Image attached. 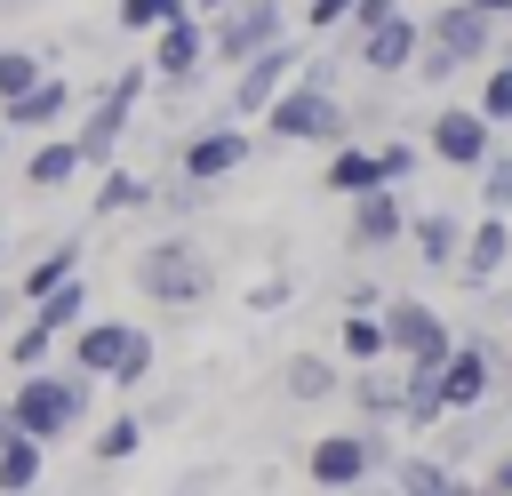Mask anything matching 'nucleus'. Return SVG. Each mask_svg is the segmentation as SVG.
Here are the masks:
<instances>
[{
	"label": "nucleus",
	"mask_w": 512,
	"mask_h": 496,
	"mask_svg": "<svg viewBox=\"0 0 512 496\" xmlns=\"http://www.w3.org/2000/svg\"><path fill=\"white\" fill-rule=\"evenodd\" d=\"M288 304H296V280H288V272H264V280L248 288V312H256V320H272V312H288Z\"/></svg>",
	"instance_id": "nucleus-40"
},
{
	"label": "nucleus",
	"mask_w": 512,
	"mask_h": 496,
	"mask_svg": "<svg viewBox=\"0 0 512 496\" xmlns=\"http://www.w3.org/2000/svg\"><path fill=\"white\" fill-rule=\"evenodd\" d=\"M208 488H216V464H208V472H184V480H176L168 496H208Z\"/></svg>",
	"instance_id": "nucleus-48"
},
{
	"label": "nucleus",
	"mask_w": 512,
	"mask_h": 496,
	"mask_svg": "<svg viewBox=\"0 0 512 496\" xmlns=\"http://www.w3.org/2000/svg\"><path fill=\"white\" fill-rule=\"evenodd\" d=\"M344 400H352V424H392V432H400V400H408V368H400V360H376V368H352V376H344Z\"/></svg>",
	"instance_id": "nucleus-17"
},
{
	"label": "nucleus",
	"mask_w": 512,
	"mask_h": 496,
	"mask_svg": "<svg viewBox=\"0 0 512 496\" xmlns=\"http://www.w3.org/2000/svg\"><path fill=\"white\" fill-rule=\"evenodd\" d=\"M344 376H352V368H344L336 352H288L272 384H280L296 408H320V400H344Z\"/></svg>",
	"instance_id": "nucleus-20"
},
{
	"label": "nucleus",
	"mask_w": 512,
	"mask_h": 496,
	"mask_svg": "<svg viewBox=\"0 0 512 496\" xmlns=\"http://www.w3.org/2000/svg\"><path fill=\"white\" fill-rule=\"evenodd\" d=\"M248 160H256V136H248V120H232V112L200 120V128L176 144V176H192V184H216V192H224V176H240Z\"/></svg>",
	"instance_id": "nucleus-7"
},
{
	"label": "nucleus",
	"mask_w": 512,
	"mask_h": 496,
	"mask_svg": "<svg viewBox=\"0 0 512 496\" xmlns=\"http://www.w3.org/2000/svg\"><path fill=\"white\" fill-rule=\"evenodd\" d=\"M496 56H504V64H512V32H504V48H496Z\"/></svg>",
	"instance_id": "nucleus-53"
},
{
	"label": "nucleus",
	"mask_w": 512,
	"mask_h": 496,
	"mask_svg": "<svg viewBox=\"0 0 512 496\" xmlns=\"http://www.w3.org/2000/svg\"><path fill=\"white\" fill-rule=\"evenodd\" d=\"M392 488H400V496H480V480H464V472L440 464L432 448H408V456L392 464Z\"/></svg>",
	"instance_id": "nucleus-23"
},
{
	"label": "nucleus",
	"mask_w": 512,
	"mask_h": 496,
	"mask_svg": "<svg viewBox=\"0 0 512 496\" xmlns=\"http://www.w3.org/2000/svg\"><path fill=\"white\" fill-rule=\"evenodd\" d=\"M504 320H512V296H504Z\"/></svg>",
	"instance_id": "nucleus-56"
},
{
	"label": "nucleus",
	"mask_w": 512,
	"mask_h": 496,
	"mask_svg": "<svg viewBox=\"0 0 512 496\" xmlns=\"http://www.w3.org/2000/svg\"><path fill=\"white\" fill-rule=\"evenodd\" d=\"M472 104H480V112H488L496 128H512V64H504V56H496V64L480 72V96H472Z\"/></svg>",
	"instance_id": "nucleus-38"
},
{
	"label": "nucleus",
	"mask_w": 512,
	"mask_h": 496,
	"mask_svg": "<svg viewBox=\"0 0 512 496\" xmlns=\"http://www.w3.org/2000/svg\"><path fill=\"white\" fill-rule=\"evenodd\" d=\"M272 40H288V0H232L208 16V48L224 72H240L248 56H264Z\"/></svg>",
	"instance_id": "nucleus-9"
},
{
	"label": "nucleus",
	"mask_w": 512,
	"mask_h": 496,
	"mask_svg": "<svg viewBox=\"0 0 512 496\" xmlns=\"http://www.w3.org/2000/svg\"><path fill=\"white\" fill-rule=\"evenodd\" d=\"M80 256H88V240L80 232H64V240H48L24 272H16V288H24V304H40V296H56L64 280H80Z\"/></svg>",
	"instance_id": "nucleus-22"
},
{
	"label": "nucleus",
	"mask_w": 512,
	"mask_h": 496,
	"mask_svg": "<svg viewBox=\"0 0 512 496\" xmlns=\"http://www.w3.org/2000/svg\"><path fill=\"white\" fill-rule=\"evenodd\" d=\"M312 496H352V488H312Z\"/></svg>",
	"instance_id": "nucleus-52"
},
{
	"label": "nucleus",
	"mask_w": 512,
	"mask_h": 496,
	"mask_svg": "<svg viewBox=\"0 0 512 496\" xmlns=\"http://www.w3.org/2000/svg\"><path fill=\"white\" fill-rule=\"evenodd\" d=\"M416 56H424V16H416V8H400L392 24H376L368 40H352V64H360L368 80H408Z\"/></svg>",
	"instance_id": "nucleus-16"
},
{
	"label": "nucleus",
	"mask_w": 512,
	"mask_h": 496,
	"mask_svg": "<svg viewBox=\"0 0 512 496\" xmlns=\"http://www.w3.org/2000/svg\"><path fill=\"white\" fill-rule=\"evenodd\" d=\"M56 344H64V336H48V328L24 312V320L8 328V368H16V376H32V368H56Z\"/></svg>",
	"instance_id": "nucleus-33"
},
{
	"label": "nucleus",
	"mask_w": 512,
	"mask_h": 496,
	"mask_svg": "<svg viewBox=\"0 0 512 496\" xmlns=\"http://www.w3.org/2000/svg\"><path fill=\"white\" fill-rule=\"evenodd\" d=\"M400 448H392V424H336L304 448V480L312 488H368L376 472H392Z\"/></svg>",
	"instance_id": "nucleus-4"
},
{
	"label": "nucleus",
	"mask_w": 512,
	"mask_h": 496,
	"mask_svg": "<svg viewBox=\"0 0 512 496\" xmlns=\"http://www.w3.org/2000/svg\"><path fill=\"white\" fill-rule=\"evenodd\" d=\"M424 152H432L440 168H456V176H480V168L496 160V120H488L480 104H440V112L424 120Z\"/></svg>",
	"instance_id": "nucleus-11"
},
{
	"label": "nucleus",
	"mask_w": 512,
	"mask_h": 496,
	"mask_svg": "<svg viewBox=\"0 0 512 496\" xmlns=\"http://www.w3.org/2000/svg\"><path fill=\"white\" fill-rule=\"evenodd\" d=\"M504 376H512V352H504L496 336H464L456 360L440 368L448 416H464V408H504Z\"/></svg>",
	"instance_id": "nucleus-8"
},
{
	"label": "nucleus",
	"mask_w": 512,
	"mask_h": 496,
	"mask_svg": "<svg viewBox=\"0 0 512 496\" xmlns=\"http://www.w3.org/2000/svg\"><path fill=\"white\" fill-rule=\"evenodd\" d=\"M136 296H152L160 312H192V304H208L216 296V256L192 240V232H160V240H144L136 248Z\"/></svg>",
	"instance_id": "nucleus-1"
},
{
	"label": "nucleus",
	"mask_w": 512,
	"mask_h": 496,
	"mask_svg": "<svg viewBox=\"0 0 512 496\" xmlns=\"http://www.w3.org/2000/svg\"><path fill=\"white\" fill-rule=\"evenodd\" d=\"M208 200H216V184H192V176H160V192H152V208L176 216V224H192Z\"/></svg>",
	"instance_id": "nucleus-36"
},
{
	"label": "nucleus",
	"mask_w": 512,
	"mask_h": 496,
	"mask_svg": "<svg viewBox=\"0 0 512 496\" xmlns=\"http://www.w3.org/2000/svg\"><path fill=\"white\" fill-rule=\"evenodd\" d=\"M176 16H192V0H112V24L120 32H160V24H176Z\"/></svg>",
	"instance_id": "nucleus-35"
},
{
	"label": "nucleus",
	"mask_w": 512,
	"mask_h": 496,
	"mask_svg": "<svg viewBox=\"0 0 512 496\" xmlns=\"http://www.w3.org/2000/svg\"><path fill=\"white\" fill-rule=\"evenodd\" d=\"M424 40H432L440 56H456L464 72H488V64H496V48H504V24H496V16H480L472 0H448V8H432V16H424Z\"/></svg>",
	"instance_id": "nucleus-12"
},
{
	"label": "nucleus",
	"mask_w": 512,
	"mask_h": 496,
	"mask_svg": "<svg viewBox=\"0 0 512 496\" xmlns=\"http://www.w3.org/2000/svg\"><path fill=\"white\" fill-rule=\"evenodd\" d=\"M144 88H152V64H120L112 80H96V88H88V104H80V120H72V144H80V160H88L96 176L120 160V144H128V120H136Z\"/></svg>",
	"instance_id": "nucleus-3"
},
{
	"label": "nucleus",
	"mask_w": 512,
	"mask_h": 496,
	"mask_svg": "<svg viewBox=\"0 0 512 496\" xmlns=\"http://www.w3.org/2000/svg\"><path fill=\"white\" fill-rule=\"evenodd\" d=\"M264 136H272V144H320V152H336V144H352V104H344L336 88L296 80V88L264 112Z\"/></svg>",
	"instance_id": "nucleus-5"
},
{
	"label": "nucleus",
	"mask_w": 512,
	"mask_h": 496,
	"mask_svg": "<svg viewBox=\"0 0 512 496\" xmlns=\"http://www.w3.org/2000/svg\"><path fill=\"white\" fill-rule=\"evenodd\" d=\"M488 432H496V416H488V408H464V416H448V424L432 432V456L464 472V464H480V456H496V448H488Z\"/></svg>",
	"instance_id": "nucleus-27"
},
{
	"label": "nucleus",
	"mask_w": 512,
	"mask_h": 496,
	"mask_svg": "<svg viewBox=\"0 0 512 496\" xmlns=\"http://www.w3.org/2000/svg\"><path fill=\"white\" fill-rule=\"evenodd\" d=\"M480 16H496V24H512V0H472Z\"/></svg>",
	"instance_id": "nucleus-49"
},
{
	"label": "nucleus",
	"mask_w": 512,
	"mask_h": 496,
	"mask_svg": "<svg viewBox=\"0 0 512 496\" xmlns=\"http://www.w3.org/2000/svg\"><path fill=\"white\" fill-rule=\"evenodd\" d=\"M320 184H328L336 200H360V192H376V184H384V160H376V144H360V136H352V144H336V152H328V168H320Z\"/></svg>",
	"instance_id": "nucleus-25"
},
{
	"label": "nucleus",
	"mask_w": 512,
	"mask_h": 496,
	"mask_svg": "<svg viewBox=\"0 0 512 496\" xmlns=\"http://www.w3.org/2000/svg\"><path fill=\"white\" fill-rule=\"evenodd\" d=\"M416 80H424V88H448V80H464V64H456V56H440V48L424 40V56H416Z\"/></svg>",
	"instance_id": "nucleus-44"
},
{
	"label": "nucleus",
	"mask_w": 512,
	"mask_h": 496,
	"mask_svg": "<svg viewBox=\"0 0 512 496\" xmlns=\"http://www.w3.org/2000/svg\"><path fill=\"white\" fill-rule=\"evenodd\" d=\"M480 496H512V448H496V456L480 464Z\"/></svg>",
	"instance_id": "nucleus-46"
},
{
	"label": "nucleus",
	"mask_w": 512,
	"mask_h": 496,
	"mask_svg": "<svg viewBox=\"0 0 512 496\" xmlns=\"http://www.w3.org/2000/svg\"><path fill=\"white\" fill-rule=\"evenodd\" d=\"M8 408H16V432H32L40 448H56V440H72V432L88 424L96 376H80L72 360H64V368H32V376H16Z\"/></svg>",
	"instance_id": "nucleus-2"
},
{
	"label": "nucleus",
	"mask_w": 512,
	"mask_h": 496,
	"mask_svg": "<svg viewBox=\"0 0 512 496\" xmlns=\"http://www.w3.org/2000/svg\"><path fill=\"white\" fill-rule=\"evenodd\" d=\"M384 328H392V360L400 368H424V376H440L456 360V344H464V328L440 304H424V296H392L384 304Z\"/></svg>",
	"instance_id": "nucleus-6"
},
{
	"label": "nucleus",
	"mask_w": 512,
	"mask_h": 496,
	"mask_svg": "<svg viewBox=\"0 0 512 496\" xmlns=\"http://www.w3.org/2000/svg\"><path fill=\"white\" fill-rule=\"evenodd\" d=\"M24 312H32V304H24V288H16V280H0V328H16Z\"/></svg>",
	"instance_id": "nucleus-47"
},
{
	"label": "nucleus",
	"mask_w": 512,
	"mask_h": 496,
	"mask_svg": "<svg viewBox=\"0 0 512 496\" xmlns=\"http://www.w3.org/2000/svg\"><path fill=\"white\" fill-rule=\"evenodd\" d=\"M144 64H152V80H160V88H200V72L216 64V48H208V16L192 8V16L160 24V32H152V56H144Z\"/></svg>",
	"instance_id": "nucleus-13"
},
{
	"label": "nucleus",
	"mask_w": 512,
	"mask_h": 496,
	"mask_svg": "<svg viewBox=\"0 0 512 496\" xmlns=\"http://www.w3.org/2000/svg\"><path fill=\"white\" fill-rule=\"evenodd\" d=\"M464 232H472V216H456V208H416V224H408V248H416V264H432V272H456V256H464Z\"/></svg>",
	"instance_id": "nucleus-21"
},
{
	"label": "nucleus",
	"mask_w": 512,
	"mask_h": 496,
	"mask_svg": "<svg viewBox=\"0 0 512 496\" xmlns=\"http://www.w3.org/2000/svg\"><path fill=\"white\" fill-rule=\"evenodd\" d=\"M504 416H512V376H504Z\"/></svg>",
	"instance_id": "nucleus-54"
},
{
	"label": "nucleus",
	"mask_w": 512,
	"mask_h": 496,
	"mask_svg": "<svg viewBox=\"0 0 512 496\" xmlns=\"http://www.w3.org/2000/svg\"><path fill=\"white\" fill-rule=\"evenodd\" d=\"M352 216H344V248L352 256H384V248H400L408 240V224H416V208L400 200V184H376V192H360V200H344Z\"/></svg>",
	"instance_id": "nucleus-14"
},
{
	"label": "nucleus",
	"mask_w": 512,
	"mask_h": 496,
	"mask_svg": "<svg viewBox=\"0 0 512 496\" xmlns=\"http://www.w3.org/2000/svg\"><path fill=\"white\" fill-rule=\"evenodd\" d=\"M336 304H344V312H384L392 296H384L376 280H344V288H336Z\"/></svg>",
	"instance_id": "nucleus-45"
},
{
	"label": "nucleus",
	"mask_w": 512,
	"mask_h": 496,
	"mask_svg": "<svg viewBox=\"0 0 512 496\" xmlns=\"http://www.w3.org/2000/svg\"><path fill=\"white\" fill-rule=\"evenodd\" d=\"M184 408H192V392H184V384H168V392H152V400H144V408H136V416H144V424H152V432H160V424H176V416H184Z\"/></svg>",
	"instance_id": "nucleus-42"
},
{
	"label": "nucleus",
	"mask_w": 512,
	"mask_h": 496,
	"mask_svg": "<svg viewBox=\"0 0 512 496\" xmlns=\"http://www.w3.org/2000/svg\"><path fill=\"white\" fill-rule=\"evenodd\" d=\"M0 160H8V128H0Z\"/></svg>",
	"instance_id": "nucleus-55"
},
{
	"label": "nucleus",
	"mask_w": 512,
	"mask_h": 496,
	"mask_svg": "<svg viewBox=\"0 0 512 496\" xmlns=\"http://www.w3.org/2000/svg\"><path fill=\"white\" fill-rule=\"evenodd\" d=\"M152 192H160V176H136V168H104L96 176V224H112V216H136V208H152Z\"/></svg>",
	"instance_id": "nucleus-28"
},
{
	"label": "nucleus",
	"mask_w": 512,
	"mask_h": 496,
	"mask_svg": "<svg viewBox=\"0 0 512 496\" xmlns=\"http://www.w3.org/2000/svg\"><path fill=\"white\" fill-rule=\"evenodd\" d=\"M304 56H312L304 40H272L264 56H248V64L232 72V96H224V112H232V120H264V112H272V104L296 88Z\"/></svg>",
	"instance_id": "nucleus-10"
},
{
	"label": "nucleus",
	"mask_w": 512,
	"mask_h": 496,
	"mask_svg": "<svg viewBox=\"0 0 512 496\" xmlns=\"http://www.w3.org/2000/svg\"><path fill=\"white\" fill-rule=\"evenodd\" d=\"M376 160H384V184H408V176H416V160H432V152H424L416 136H384V144H376Z\"/></svg>",
	"instance_id": "nucleus-39"
},
{
	"label": "nucleus",
	"mask_w": 512,
	"mask_h": 496,
	"mask_svg": "<svg viewBox=\"0 0 512 496\" xmlns=\"http://www.w3.org/2000/svg\"><path fill=\"white\" fill-rule=\"evenodd\" d=\"M472 184H480V216H512V152H504V144H496V160H488Z\"/></svg>",
	"instance_id": "nucleus-37"
},
{
	"label": "nucleus",
	"mask_w": 512,
	"mask_h": 496,
	"mask_svg": "<svg viewBox=\"0 0 512 496\" xmlns=\"http://www.w3.org/2000/svg\"><path fill=\"white\" fill-rule=\"evenodd\" d=\"M496 272H512V216H472L464 256H456V280L480 296V288H496Z\"/></svg>",
	"instance_id": "nucleus-19"
},
{
	"label": "nucleus",
	"mask_w": 512,
	"mask_h": 496,
	"mask_svg": "<svg viewBox=\"0 0 512 496\" xmlns=\"http://www.w3.org/2000/svg\"><path fill=\"white\" fill-rule=\"evenodd\" d=\"M40 480H48V448L32 432L0 440V496H40Z\"/></svg>",
	"instance_id": "nucleus-30"
},
{
	"label": "nucleus",
	"mask_w": 512,
	"mask_h": 496,
	"mask_svg": "<svg viewBox=\"0 0 512 496\" xmlns=\"http://www.w3.org/2000/svg\"><path fill=\"white\" fill-rule=\"evenodd\" d=\"M352 496H400V488H376V480H368V488H352Z\"/></svg>",
	"instance_id": "nucleus-51"
},
{
	"label": "nucleus",
	"mask_w": 512,
	"mask_h": 496,
	"mask_svg": "<svg viewBox=\"0 0 512 496\" xmlns=\"http://www.w3.org/2000/svg\"><path fill=\"white\" fill-rule=\"evenodd\" d=\"M360 0H304V32H344Z\"/></svg>",
	"instance_id": "nucleus-43"
},
{
	"label": "nucleus",
	"mask_w": 512,
	"mask_h": 496,
	"mask_svg": "<svg viewBox=\"0 0 512 496\" xmlns=\"http://www.w3.org/2000/svg\"><path fill=\"white\" fill-rule=\"evenodd\" d=\"M392 16H400V0H360V8H352V24H344V32H336V40H344V48H352V40H368V32H376V24H392Z\"/></svg>",
	"instance_id": "nucleus-41"
},
{
	"label": "nucleus",
	"mask_w": 512,
	"mask_h": 496,
	"mask_svg": "<svg viewBox=\"0 0 512 496\" xmlns=\"http://www.w3.org/2000/svg\"><path fill=\"white\" fill-rule=\"evenodd\" d=\"M144 440H152V424H144L136 408H120V416H104V424H96L88 464H112V472H120V464H136V456H144Z\"/></svg>",
	"instance_id": "nucleus-29"
},
{
	"label": "nucleus",
	"mask_w": 512,
	"mask_h": 496,
	"mask_svg": "<svg viewBox=\"0 0 512 496\" xmlns=\"http://www.w3.org/2000/svg\"><path fill=\"white\" fill-rule=\"evenodd\" d=\"M64 344H72V368H80V376L120 384V376H128V360L152 344V328H136V320H88V328H72Z\"/></svg>",
	"instance_id": "nucleus-15"
},
{
	"label": "nucleus",
	"mask_w": 512,
	"mask_h": 496,
	"mask_svg": "<svg viewBox=\"0 0 512 496\" xmlns=\"http://www.w3.org/2000/svg\"><path fill=\"white\" fill-rule=\"evenodd\" d=\"M72 176H88L80 144H72V136H32V152H24V192H64Z\"/></svg>",
	"instance_id": "nucleus-24"
},
{
	"label": "nucleus",
	"mask_w": 512,
	"mask_h": 496,
	"mask_svg": "<svg viewBox=\"0 0 512 496\" xmlns=\"http://www.w3.org/2000/svg\"><path fill=\"white\" fill-rule=\"evenodd\" d=\"M32 320H40L48 336H72V328H88V320H96V312H88V280H64L56 296H40V304H32Z\"/></svg>",
	"instance_id": "nucleus-32"
},
{
	"label": "nucleus",
	"mask_w": 512,
	"mask_h": 496,
	"mask_svg": "<svg viewBox=\"0 0 512 496\" xmlns=\"http://www.w3.org/2000/svg\"><path fill=\"white\" fill-rule=\"evenodd\" d=\"M0 440H16V408L8 400H0Z\"/></svg>",
	"instance_id": "nucleus-50"
},
{
	"label": "nucleus",
	"mask_w": 512,
	"mask_h": 496,
	"mask_svg": "<svg viewBox=\"0 0 512 496\" xmlns=\"http://www.w3.org/2000/svg\"><path fill=\"white\" fill-rule=\"evenodd\" d=\"M80 104H88V96H80V88H72L64 72H48V80H40L32 96H16V104L0 112V128H8V136H56V128H64V120H72Z\"/></svg>",
	"instance_id": "nucleus-18"
},
{
	"label": "nucleus",
	"mask_w": 512,
	"mask_h": 496,
	"mask_svg": "<svg viewBox=\"0 0 512 496\" xmlns=\"http://www.w3.org/2000/svg\"><path fill=\"white\" fill-rule=\"evenodd\" d=\"M48 80V56H32V48H0V112L16 104V96H32Z\"/></svg>",
	"instance_id": "nucleus-34"
},
{
	"label": "nucleus",
	"mask_w": 512,
	"mask_h": 496,
	"mask_svg": "<svg viewBox=\"0 0 512 496\" xmlns=\"http://www.w3.org/2000/svg\"><path fill=\"white\" fill-rule=\"evenodd\" d=\"M448 424V392H440V376H424V368H408V400H400V432H416V440H432Z\"/></svg>",
	"instance_id": "nucleus-31"
},
{
	"label": "nucleus",
	"mask_w": 512,
	"mask_h": 496,
	"mask_svg": "<svg viewBox=\"0 0 512 496\" xmlns=\"http://www.w3.org/2000/svg\"><path fill=\"white\" fill-rule=\"evenodd\" d=\"M336 360H344V368H376V360H392V328H384V312H336Z\"/></svg>",
	"instance_id": "nucleus-26"
}]
</instances>
